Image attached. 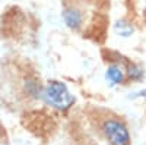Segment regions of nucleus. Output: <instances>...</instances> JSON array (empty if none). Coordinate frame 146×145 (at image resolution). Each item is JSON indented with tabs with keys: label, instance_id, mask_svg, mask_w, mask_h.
Wrapping results in <instances>:
<instances>
[{
	"label": "nucleus",
	"instance_id": "nucleus-4",
	"mask_svg": "<svg viewBox=\"0 0 146 145\" xmlns=\"http://www.w3.org/2000/svg\"><path fill=\"white\" fill-rule=\"evenodd\" d=\"M124 79H126V72L118 63H113V65H110L107 67V70H105V81L111 87L124 84Z\"/></svg>",
	"mask_w": 146,
	"mask_h": 145
},
{
	"label": "nucleus",
	"instance_id": "nucleus-1",
	"mask_svg": "<svg viewBox=\"0 0 146 145\" xmlns=\"http://www.w3.org/2000/svg\"><path fill=\"white\" fill-rule=\"evenodd\" d=\"M40 100H42L45 106L58 112H67L76 101L75 95L69 90L66 82L58 79H51L45 84L41 90Z\"/></svg>",
	"mask_w": 146,
	"mask_h": 145
},
{
	"label": "nucleus",
	"instance_id": "nucleus-5",
	"mask_svg": "<svg viewBox=\"0 0 146 145\" xmlns=\"http://www.w3.org/2000/svg\"><path fill=\"white\" fill-rule=\"evenodd\" d=\"M124 72H126V78L133 82H139L145 76V70L136 63H127V67Z\"/></svg>",
	"mask_w": 146,
	"mask_h": 145
},
{
	"label": "nucleus",
	"instance_id": "nucleus-3",
	"mask_svg": "<svg viewBox=\"0 0 146 145\" xmlns=\"http://www.w3.org/2000/svg\"><path fill=\"white\" fill-rule=\"evenodd\" d=\"M62 18L64 25L72 29V31H79L83 27V13L82 10L73 5H69L63 9L62 12Z\"/></svg>",
	"mask_w": 146,
	"mask_h": 145
},
{
	"label": "nucleus",
	"instance_id": "nucleus-2",
	"mask_svg": "<svg viewBox=\"0 0 146 145\" xmlns=\"http://www.w3.org/2000/svg\"><path fill=\"white\" fill-rule=\"evenodd\" d=\"M101 132L110 145H131L127 125L115 116H108L101 123Z\"/></svg>",
	"mask_w": 146,
	"mask_h": 145
},
{
	"label": "nucleus",
	"instance_id": "nucleus-7",
	"mask_svg": "<svg viewBox=\"0 0 146 145\" xmlns=\"http://www.w3.org/2000/svg\"><path fill=\"white\" fill-rule=\"evenodd\" d=\"M137 97H140V98H146V90L145 91L135 92V95H130V98H137Z\"/></svg>",
	"mask_w": 146,
	"mask_h": 145
},
{
	"label": "nucleus",
	"instance_id": "nucleus-6",
	"mask_svg": "<svg viewBox=\"0 0 146 145\" xmlns=\"http://www.w3.org/2000/svg\"><path fill=\"white\" fill-rule=\"evenodd\" d=\"M114 31H115L117 35H120V37L127 38V37H131V35H133V32H135V28H133V25H131L129 21H126V19H120V21L115 22Z\"/></svg>",
	"mask_w": 146,
	"mask_h": 145
}]
</instances>
